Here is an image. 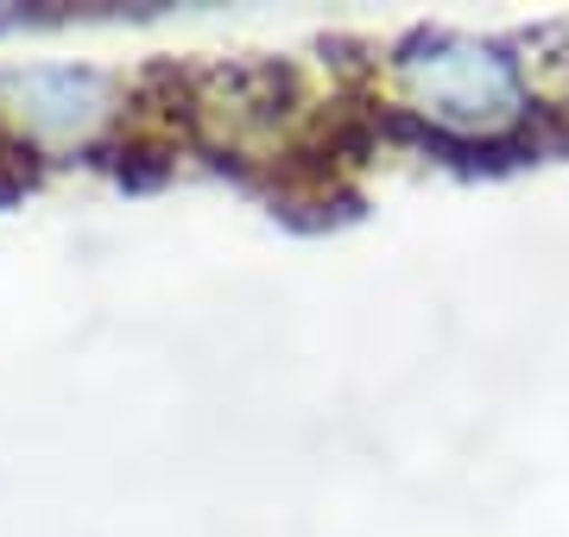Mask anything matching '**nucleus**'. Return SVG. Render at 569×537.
I'll return each mask as SVG.
<instances>
[{
  "mask_svg": "<svg viewBox=\"0 0 569 537\" xmlns=\"http://www.w3.org/2000/svg\"><path fill=\"white\" fill-rule=\"evenodd\" d=\"M392 95L430 145H507L531 121V83L519 51L481 32L425 26L406 32L387 58Z\"/></svg>",
  "mask_w": 569,
  "mask_h": 537,
  "instance_id": "obj_1",
  "label": "nucleus"
},
{
  "mask_svg": "<svg viewBox=\"0 0 569 537\" xmlns=\"http://www.w3.org/2000/svg\"><path fill=\"white\" fill-rule=\"evenodd\" d=\"M0 121L32 152H89L121 121V83L96 63H20L0 70Z\"/></svg>",
  "mask_w": 569,
  "mask_h": 537,
  "instance_id": "obj_2",
  "label": "nucleus"
}]
</instances>
